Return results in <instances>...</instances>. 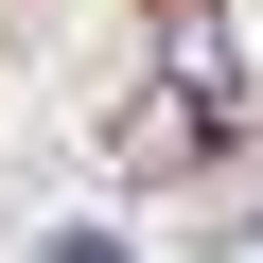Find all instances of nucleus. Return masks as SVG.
Wrapping results in <instances>:
<instances>
[{
	"label": "nucleus",
	"instance_id": "nucleus-1",
	"mask_svg": "<svg viewBox=\"0 0 263 263\" xmlns=\"http://www.w3.org/2000/svg\"><path fill=\"white\" fill-rule=\"evenodd\" d=\"M35 263H123V228H53V246H35Z\"/></svg>",
	"mask_w": 263,
	"mask_h": 263
}]
</instances>
